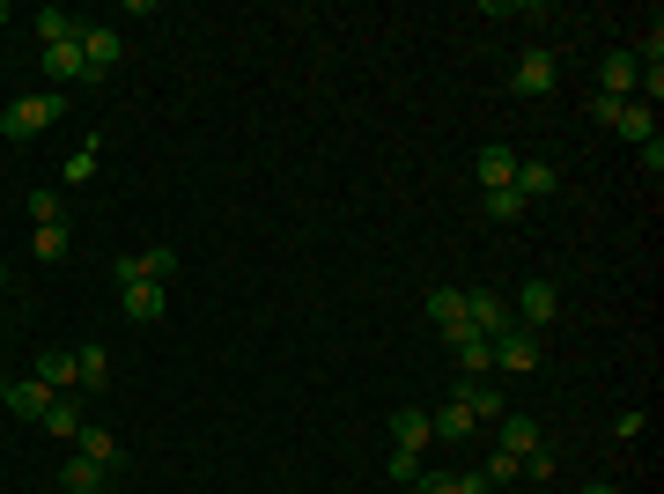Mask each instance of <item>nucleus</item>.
<instances>
[{"label": "nucleus", "mask_w": 664, "mask_h": 494, "mask_svg": "<svg viewBox=\"0 0 664 494\" xmlns=\"http://www.w3.org/2000/svg\"><path fill=\"white\" fill-rule=\"evenodd\" d=\"M59 111H67V97H59V89H37V97H15L8 111H0V133H8V141H37V133H45V125L59 119Z\"/></svg>", "instance_id": "f257e3e1"}, {"label": "nucleus", "mask_w": 664, "mask_h": 494, "mask_svg": "<svg viewBox=\"0 0 664 494\" xmlns=\"http://www.w3.org/2000/svg\"><path fill=\"white\" fill-rule=\"evenodd\" d=\"M466 332H480V340H502V332H516L510 303L494 296V288H472V296H466Z\"/></svg>", "instance_id": "f03ea898"}, {"label": "nucleus", "mask_w": 664, "mask_h": 494, "mask_svg": "<svg viewBox=\"0 0 664 494\" xmlns=\"http://www.w3.org/2000/svg\"><path fill=\"white\" fill-rule=\"evenodd\" d=\"M562 318V288L554 281H524V296H516V332H540V325Z\"/></svg>", "instance_id": "7ed1b4c3"}, {"label": "nucleus", "mask_w": 664, "mask_h": 494, "mask_svg": "<svg viewBox=\"0 0 664 494\" xmlns=\"http://www.w3.org/2000/svg\"><path fill=\"white\" fill-rule=\"evenodd\" d=\"M635 81H642V59H635V52H606V59H598V97L635 103Z\"/></svg>", "instance_id": "20e7f679"}, {"label": "nucleus", "mask_w": 664, "mask_h": 494, "mask_svg": "<svg viewBox=\"0 0 664 494\" xmlns=\"http://www.w3.org/2000/svg\"><path fill=\"white\" fill-rule=\"evenodd\" d=\"M510 193L532 207V199H554L562 193V171L546 163V155H516V177H510Z\"/></svg>", "instance_id": "39448f33"}, {"label": "nucleus", "mask_w": 664, "mask_h": 494, "mask_svg": "<svg viewBox=\"0 0 664 494\" xmlns=\"http://www.w3.org/2000/svg\"><path fill=\"white\" fill-rule=\"evenodd\" d=\"M171 273H177V251L148 244V251H133V259H119V288H133V281H163V288H171Z\"/></svg>", "instance_id": "423d86ee"}, {"label": "nucleus", "mask_w": 664, "mask_h": 494, "mask_svg": "<svg viewBox=\"0 0 664 494\" xmlns=\"http://www.w3.org/2000/svg\"><path fill=\"white\" fill-rule=\"evenodd\" d=\"M554 75H562V59H554V52H524V59H516V81H510V89H516V97H546V89H554Z\"/></svg>", "instance_id": "0eeeda50"}, {"label": "nucleus", "mask_w": 664, "mask_h": 494, "mask_svg": "<svg viewBox=\"0 0 664 494\" xmlns=\"http://www.w3.org/2000/svg\"><path fill=\"white\" fill-rule=\"evenodd\" d=\"M494 370L532 376L540 370V332H502V340H494Z\"/></svg>", "instance_id": "6e6552de"}, {"label": "nucleus", "mask_w": 664, "mask_h": 494, "mask_svg": "<svg viewBox=\"0 0 664 494\" xmlns=\"http://www.w3.org/2000/svg\"><path fill=\"white\" fill-rule=\"evenodd\" d=\"M81 59H89V81H104L111 67H119V30L81 23Z\"/></svg>", "instance_id": "1a4fd4ad"}, {"label": "nucleus", "mask_w": 664, "mask_h": 494, "mask_svg": "<svg viewBox=\"0 0 664 494\" xmlns=\"http://www.w3.org/2000/svg\"><path fill=\"white\" fill-rule=\"evenodd\" d=\"M472 171H480V193H510V177H516V149L488 141V149L472 155Z\"/></svg>", "instance_id": "9d476101"}, {"label": "nucleus", "mask_w": 664, "mask_h": 494, "mask_svg": "<svg viewBox=\"0 0 664 494\" xmlns=\"http://www.w3.org/2000/svg\"><path fill=\"white\" fill-rule=\"evenodd\" d=\"M450 354H458V384L494 376V340H480V332H458V340H450Z\"/></svg>", "instance_id": "9b49d317"}, {"label": "nucleus", "mask_w": 664, "mask_h": 494, "mask_svg": "<svg viewBox=\"0 0 664 494\" xmlns=\"http://www.w3.org/2000/svg\"><path fill=\"white\" fill-rule=\"evenodd\" d=\"M119 303H126V318L155 325L163 310H171V288H163V281H133V288H119Z\"/></svg>", "instance_id": "f8f14e48"}, {"label": "nucleus", "mask_w": 664, "mask_h": 494, "mask_svg": "<svg viewBox=\"0 0 664 494\" xmlns=\"http://www.w3.org/2000/svg\"><path fill=\"white\" fill-rule=\"evenodd\" d=\"M494 428H502V436H494V450H510V458H532V450L546 443V436H540V420H532V414H502Z\"/></svg>", "instance_id": "ddd939ff"}, {"label": "nucleus", "mask_w": 664, "mask_h": 494, "mask_svg": "<svg viewBox=\"0 0 664 494\" xmlns=\"http://www.w3.org/2000/svg\"><path fill=\"white\" fill-rule=\"evenodd\" d=\"M59 392H45V384H37V376H15V384H8V398H0V406H8V414L15 420H45V406Z\"/></svg>", "instance_id": "4468645a"}, {"label": "nucleus", "mask_w": 664, "mask_h": 494, "mask_svg": "<svg viewBox=\"0 0 664 494\" xmlns=\"http://www.w3.org/2000/svg\"><path fill=\"white\" fill-rule=\"evenodd\" d=\"M392 443H399V450H414V458H421V450L436 443V420L421 414V406H399V414H392Z\"/></svg>", "instance_id": "2eb2a0df"}, {"label": "nucleus", "mask_w": 664, "mask_h": 494, "mask_svg": "<svg viewBox=\"0 0 664 494\" xmlns=\"http://www.w3.org/2000/svg\"><path fill=\"white\" fill-rule=\"evenodd\" d=\"M74 458H89V465H126V450H119V436H111V428H89V420H81V436H74Z\"/></svg>", "instance_id": "dca6fc26"}, {"label": "nucleus", "mask_w": 664, "mask_h": 494, "mask_svg": "<svg viewBox=\"0 0 664 494\" xmlns=\"http://www.w3.org/2000/svg\"><path fill=\"white\" fill-rule=\"evenodd\" d=\"M45 81H89V59H81V37H67V45H45Z\"/></svg>", "instance_id": "f3484780"}, {"label": "nucleus", "mask_w": 664, "mask_h": 494, "mask_svg": "<svg viewBox=\"0 0 664 494\" xmlns=\"http://www.w3.org/2000/svg\"><path fill=\"white\" fill-rule=\"evenodd\" d=\"M428 318L443 325V340H458V332H466V288H436V296H428Z\"/></svg>", "instance_id": "a211bd4d"}, {"label": "nucleus", "mask_w": 664, "mask_h": 494, "mask_svg": "<svg viewBox=\"0 0 664 494\" xmlns=\"http://www.w3.org/2000/svg\"><path fill=\"white\" fill-rule=\"evenodd\" d=\"M37 384H45V392H67V384H81V370H74V354H59V347H45V354H37Z\"/></svg>", "instance_id": "6ab92c4d"}, {"label": "nucleus", "mask_w": 664, "mask_h": 494, "mask_svg": "<svg viewBox=\"0 0 664 494\" xmlns=\"http://www.w3.org/2000/svg\"><path fill=\"white\" fill-rule=\"evenodd\" d=\"M613 133H628V141H657V111H650V103H620V119H613Z\"/></svg>", "instance_id": "aec40b11"}, {"label": "nucleus", "mask_w": 664, "mask_h": 494, "mask_svg": "<svg viewBox=\"0 0 664 494\" xmlns=\"http://www.w3.org/2000/svg\"><path fill=\"white\" fill-rule=\"evenodd\" d=\"M45 436H67V443H74V436H81V406H74L67 392H59V398H52V406H45Z\"/></svg>", "instance_id": "412c9836"}, {"label": "nucleus", "mask_w": 664, "mask_h": 494, "mask_svg": "<svg viewBox=\"0 0 664 494\" xmlns=\"http://www.w3.org/2000/svg\"><path fill=\"white\" fill-rule=\"evenodd\" d=\"M74 370H81L89 392H104V384H111V354H104V347H74Z\"/></svg>", "instance_id": "4be33fe9"}, {"label": "nucleus", "mask_w": 664, "mask_h": 494, "mask_svg": "<svg viewBox=\"0 0 664 494\" xmlns=\"http://www.w3.org/2000/svg\"><path fill=\"white\" fill-rule=\"evenodd\" d=\"M458 398H466V406H472V420H502V414H510L494 384H458Z\"/></svg>", "instance_id": "5701e85b"}, {"label": "nucleus", "mask_w": 664, "mask_h": 494, "mask_svg": "<svg viewBox=\"0 0 664 494\" xmlns=\"http://www.w3.org/2000/svg\"><path fill=\"white\" fill-rule=\"evenodd\" d=\"M59 487H67V494H97V487H104V465H89V458H67V465H59Z\"/></svg>", "instance_id": "b1692460"}, {"label": "nucleus", "mask_w": 664, "mask_h": 494, "mask_svg": "<svg viewBox=\"0 0 664 494\" xmlns=\"http://www.w3.org/2000/svg\"><path fill=\"white\" fill-rule=\"evenodd\" d=\"M428 420H436V436H458V443H466L472 428H480V420H472V406H466V398H450V406H443V414H428Z\"/></svg>", "instance_id": "393cba45"}, {"label": "nucleus", "mask_w": 664, "mask_h": 494, "mask_svg": "<svg viewBox=\"0 0 664 494\" xmlns=\"http://www.w3.org/2000/svg\"><path fill=\"white\" fill-rule=\"evenodd\" d=\"M37 37H45V45H67V37H81V15H67V8H45V15H37Z\"/></svg>", "instance_id": "a878e982"}, {"label": "nucleus", "mask_w": 664, "mask_h": 494, "mask_svg": "<svg viewBox=\"0 0 664 494\" xmlns=\"http://www.w3.org/2000/svg\"><path fill=\"white\" fill-rule=\"evenodd\" d=\"M480 480H488V487H516V480H524V458H510V450H488Z\"/></svg>", "instance_id": "bb28decb"}, {"label": "nucleus", "mask_w": 664, "mask_h": 494, "mask_svg": "<svg viewBox=\"0 0 664 494\" xmlns=\"http://www.w3.org/2000/svg\"><path fill=\"white\" fill-rule=\"evenodd\" d=\"M97 177V141H81V149L67 155V185H89Z\"/></svg>", "instance_id": "cd10ccee"}, {"label": "nucleus", "mask_w": 664, "mask_h": 494, "mask_svg": "<svg viewBox=\"0 0 664 494\" xmlns=\"http://www.w3.org/2000/svg\"><path fill=\"white\" fill-rule=\"evenodd\" d=\"M30 251H37V259H67V222L37 229V237H30Z\"/></svg>", "instance_id": "c85d7f7f"}, {"label": "nucleus", "mask_w": 664, "mask_h": 494, "mask_svg": "<svg viewBox=\"0 0 664 494\" xmlns=\"http://www.w3.org/2000/svg\"><path fill=\"white\" fill-rule=\"evenodd\" d=\"M480 207H488V222H516V215H524L516 193H480Z\"/></svg>", "instance_id": "c756f323"}, {"label": "nucleus", "mask_w": 664, "mask_h": 494, "mask_svg": "<svg viewBox=\"0 0 664 494\" xmlns=\"http://www.w3.org/2000/svg\"><path fill=\"white\" fill-rule=\"evenodd\" d=\"M30 222H37V229L59 222V193H30Z\"/></svg>", "instance_id": "7c9ffc66"}, {"label": "nucleus", "mask_w": 664, "mask_h": 494, "mask_svg": "<svg viewBox=\"0 0 664 494\" xmlns=\"http://www.w3.org/2000/svg\"><path fill=\"white\" fill-rule=\"evenodd\" d=\"M414 494H466V480H450V472H421Z\"/></svg>", "instance_id": "2f4dec72"}, {"label": "nucleus", "mask_w": 664, "mask_h": 494, "mask_svg": "<svg viewBox=\"0 0 664 494\" xmlns=\"http://www.w3.org/2000/svg\"><path fill=\"white\" fill-rule=\"evenodd\" d=\"M524 480H554V450H546V443L524 458Z\"/></svg>", "instance_id": "473e14b6"}, {"label": "nucleus", "mask_w": 664, "mask_h": 494, "mask_svg": "<svg viewBox=\"0 0 664 494\" xmlns=\"http://www.w3.org/2000/svg\"><path fill=\"white\" fill-rule=\"evenodd\" d=\"M392 480H421V458H414V450H392Z\"/></svg>", "instance_id": "72a5a7b5"}, {"label": "nucleus", "mask_w": 664, "mask_h": 494, "mask_svg": "<svg viewBox=\"0 0 664 494\" xmlns=\"http://www.w3.org/2000/svg\"><path fill=\"white\" fill-rule=\"evenodd\" d=\"M0 296H8V266H0Z\"/></svg>", "instance_id": "f704fd0d"}, {"label": "nucleus", "mask_w": 664, "mask_h": 494, "mask_svg": "<svg viewBox=\"0 0 664 494\" xmlns=\"http://www.w3.org/2000/svg\"><path fill=\"white\" fill-rule=\"evenodd\" d=\"M0 23H8V0H0Z\"/></svg>", "instance_id": "c9c22d12"}, {"label": "nucleus", "mask_w": 664, "mask_h": 494, "mask_svg": "<svg viewBox=\"0 0 664 494\" xmlns=\"http://www.w3.org/2000/svg\"><path fill=\"white\" fill-rule=\"evenodd\" d=\"M0 398H8V384H0Z\"/></svg>", "instance_id": "e433bc0d"}]
</instances>
